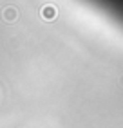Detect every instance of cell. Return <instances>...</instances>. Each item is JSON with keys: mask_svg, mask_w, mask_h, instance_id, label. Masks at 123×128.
I'll return each instance as SVG.
<instances>
[{"mask_svg": "<svg viewBox=\"0 0 123 128\" xmlns=\"http://www.w3.org/2000/svg\"><path fill=\"white\" fill-rule=\"evenodd\" d=\"M54 16H56V7L54 6H43L42 7V18L43 20L51 22V20H54Z\"/></svg>", "mask_w": 123, "mask_h": 128, "instance_id": "1", "label": "cell"}, {"mask_svg": "<svg viewBox=\"0 0 123 128\" xmlns=\"http://www.w3.org/2000/svg\"><path fill=\"white\" fill-rule=\"evenodd\" d=\"M16 18H18V11H16L13 6H9V7L4 9V20L6 22H15Z\"/></svg>", "mask_w": 123, "mask_h": 128, "instance_id": "2", "label": "cell"}]
</instances>
